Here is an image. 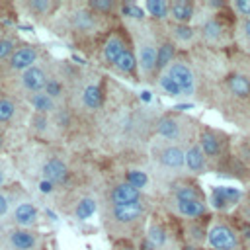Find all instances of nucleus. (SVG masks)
<instances>
[{
  "mask_svg": "<svg viewBox=\"0 0 250 250\" xmlns=\"http://www.w3.org/2000/svg\"><path fill=\"white\" fill-rule=\"evenodd\" d=\"M125 182H127V184H131L133 188L141 189V188H145V186H146L148 176H146L143 170H129V172L125 174Z\"/></svg>",
  "mask_w": 250,
  "mask_h": 250,
  "instance_id": "obj_33",
  "label": "nucleus"
},
{
  "mask_svg": "<svg viewBox=\"0 0 250 250\" xmlns=\"http://www.w3.org/2000/svg\"><path fill=\"white\" fill-rule=\"evenodd\" d=\"M188 123H189V121H188L186 117L164 115V117H160L158 123H156V133H158L162 139H166V141H170V143H174V145H180V141H184V139L189 137V125H188Z\"/></svg>",
  "mask_w": 250,
  "mask_h": 250,
  "instance_id": "obj_6",
  "label": "nucleus"
},
{
  "mask_svg": "<svg viewBox=\"0 0 250 250\" xmlns=\"http://www.w3.org/2000/svg\"><path fill=\"white\" fill-rule=\"evenodd\" d=\"M16 51V41L12 37H2L0 39V61L4 59H10Z\"/></svg>",
  "mask_w": 250,
  "mask_h": 250,
  "instance_id": "obj_37",
  "label": "nucleus"
},
{
  "mask_svg": "<svg viewBox=\"0 0 250 250\" xmlns=\"http://www.w3.org/2000/svg\"><path fill=\"white\" fill-rule=\"evenodd\" d=\"M184 250H195V248H191V246H188V248H184Z\"/></svg>",
  "mask_w": 250,
  "mask_h": 250,
  "instance_id": "obj_45",
  "label": "nucleus"
},
{
  "mask_svg": "<svg viewBox=\"0 0 250 250\" xmlns=\"http://www.w3.org/2000/svg\"><path fill=\"white\" fill-rule=\"evenodd\" d=\"M125 49H127V47H125L123 39L117 37V35H113V37H109V39L105 41V47H104V59H105L109 64H115L117 59L123 55Z\"/></svg>",
  "mask_w": 250,
  "mask_h": 250,
  "instance_id": "obj_21",
  "label": "nucleus"
},
{
  "mask_svg": "<svg viewBox=\"0 0 250 250\" xmlns=\"http://www.w3.org/2000/svg\"><path fill=\"white\" fill-rule=\"evenodd\" d=\"M234 27L236 21H227L223 12H211L197 27V37L213 49H223L227 45H234Z\"/></svg>",
  "mask_w": 250,
  "mask_h": 250,
  "instance_id": "obj_2",
  "label": "nucleus"
},
{
  "mask_svg": "<svg viewBox=\"0 0 250 250\" xmlns=\"http://www.w3.org/2000/svg\"><path fill=\"white\" fill-rule=\"evenodd\" d=\"M43 92H45L49 98L55 100V98H59V96L62 94V84H61L57 78H49V80H47V86H45Z\"/></svg>",
  "mask_w": 250,
  "mask_h": 250,
  "instance_id": "obj_40",
  "label": "nucleus"
},
{
  "mask_svg": "<svg viewBox=\"0 0 250 250\" xmlns=\"http://www.w3.org/2000/svg\"><path fill=\"white\" fill-rule=\"evenodd\" d=\"M182 90V96H193L197 92V74L193 70V66L184 61V59H176L166 70H164ZM162 74V72H160Z\"/></svg>",
  "mask_w": 250,
  "mask_h": 250,
  "instance_id": "obj_4",
  "label": "nucleus"
},
{
  "mask_svg": "<svg viewBox=\"0 0 250 250\" xmlns=\"http://www.w3.org/2000/svg\"><path fill=\"white\" fill-rule=\"evenodd\" d=\"M29 104H31V107H33L37 113H43V115H47L49 111L55 109V100L49 98L45 92H35V94H31V96H29Z\"/></svg>",
  "mask_w": 250,
  "mask_h": 250,
  "instance_id": "obj_23",
  "label": "nucleus"
},
{
  "mask_svg": "<svg viewBox=\"0 0 250 250\" xmlns=\"http://www.w3.org/2000/svg\"><path fill=\"white\" fill-rule=\"evenodd\" d=\"M88 8L96 14V12H100V14H107V12H111L113 8H115V2L113 0H90L88 2Z\"/></svg>",
  "mask_w": 250,
  "mask_h": 250,
  "instance_id": "obj_35",
  "label": "nucleus"
},
{
  "mask_svg": "<svg viewBox=\"0 0 250 250\" xmlns=\"http://www.w3.org/2000/svg\"><path fill=\"white\" fill-rule=\"evenodd\" d=\"M82 102L86 107L90 109H98L104 102V94H102V88L98 84H90L84 88V94H82Z\"/></svg>",
  "mask_w": 250,
  "mask_h": 250,
  "instance_id": "obj_24",
  "label": "nucleus"
},
{
  "mask_svg": "<svg viewBox=\"0 0 250 250\" xmlns=\"http://www.w3.org/2000/svg\"><path fill=\"white\" fill-rule=\"evenodd\" d=\"M246 191L238 189V188H229V186H215L207 197L209 207H213L219 213H229V211H236L238 205L242 203Z\"/></svg>",
  "mask_w": 250,
  "mask_h": 250,
  "instance_id": "obj_5",
  "label": "nucleus"
},
{
  "mask_svg": "<svg viewBox=\"0 0 250 250\" xmlns=\"http://www.w3.org/2000/svg\"><path fill=\"white\" fill-rule=\"evenodd\" d=\"M234 47L250 57V18L248 20H236V27H234Z\"/></svg>",
  "mask_w": 250,
  "mask_h": 250,
  "instance_id": "obj_18",
  "label": "nucleus"
},
{
  "mask_svg": "<svg viewBox=\"0 0 250 250\" xmlns=\"http://www.w3.org/2000/svg\"><path fill=\"white\" fill-rule=\"evenodd\" d=\"M8 240H10V246L14 250H31L37 244L35 232L27 230V229H16V230H12L10 236H8Z\"/></svg>",
  "mask_w": 250,
  "mask_h": 250,
  "instance_id": "obj_17",
  "label": "nucleus"
},
{
  "mask_svg": "<svg viewBox=\"0 0 250 250\" xmlns=\"http://www.w3.org/2000/svg\"><path fill=\"white\" fill-rule=\"evenodd\" d=\"M137 66H139V62H137V57H135V53L131 49H125L123 55L115 62V68L119 72H125V74H133L137 70Z\"/></svg>",
  "mask_w": 250,
  "mask_h": 250,
  "instance_id": "obj_25",
  "label": "nucleus"
},
{
  "mask_svg": "<svg viewBox=\"0 0 250 250\" xmlns=\"http://www.w3.org/2000/svg\"><path fill=\"white\" fill-rule=\"evenodd\" d=\"M96 211V201L92 199V197H84L78 205H76V211H74V215H76V219H80V221H84V219H88L92 213Z\"/></svg>",
  "mask_w": 250,
  "mask_h": 250,
  "instance_id": "obj_32",
  "label": "nucleus"
},
{
  "mask_svg": "<svg viewBox=\"0 0 250 250\" xmlns=\"http://www.w3.org/2000/svg\"><path fill=\"white\" fill-rule=\"evenodd\" d=\"M6 211H8V199L0 193V217H2V215H6Z\"/></svg>",
  "mask_w": 250,
  "mask_h": 250,
  "instance_id": "obj_43",
  "label": "nucleus"
},
{
  "mask_svg": "<svg viewBox=\"0 0 250 250\" xmlns=\"http://www.w3.org/2000/svg\"><path fill=\"white\" fill-rule=\"evenodd\" d=\"M146 12L156 18V20H166L170 18V2H164V0H146L145 4Z\"/></svg>",
  "mask_w": 250,
  "mask_h": 250,
  "instance_id": "obj_26",
  "label": "nucleus"
},
{
  "mask_svg": "<svg viewBox=\"0 0 250 250\" xmlns=\"http://www.w3.org/2000/svg\"><path fill=\"white\" fill-rule=\"evenodd\" d=\"M146 213L145 203H131V205H111V219L119 225H131L139 221Z\"/></svg>",
  "mask_w": 250,
  "mask_h": 250,
  "instance_id": "obj_9",
  "label": "nucleus"
},
{
  "mask_svg": "<svg viewBox=\"0 0 250 250\" xmlns=\"http://www.w3.org/2000/svg\"><path fill=\"white\" fill-rule=\"evenodd\" d=\"M172 199L174 201H207L205 193L197 184L191 182H182L172 189Z\"/></svg>",
  "mask_w": 250,
  "mask_h": 250,
  "instance_id": "obj_15",
  "label": "nucleus"
},
{
  "mask_svg": "<svg viewBox=\"0 0 250 250\" xmlns=\"http://www.w3.org/2000/svg\"><path fill=\"white\" fill-rule=\"evenodd\" d=\"M31 125H33V129H37V131H45L47 125H49V119H47V115H43V113H35L33 119H31Z\"/></svg>",
  "mask_w": 250,
  "mask_h": 250,
  "instance_id": "obj_41",
  "label": "nucleus"
},
{
  "mask_svg": "<svg viewBox=\"0 0 250 250\" xmlns=\"http://www.w3.org/2000/svg\"><path fill=\"white\" fill-rule=\"evenodd\" d=\"M53 186H55V184H51V182H47V180H41V182H39V189H41L43 193H51V191H53Z\"/></svg>",
  "mask_w": 250,
  "mask_h": 250,
  "instance_id": "obj_42",
  "label": "nucleus"
},
{
  "mask_svg": "<svg viewBox=\"0 0 250 250\" xmlns=\"http://www.w3.org/2000/svg\"><path fill=\"white\" fill-rule=\"evenodd\" d=\"M72 21H74V25H76L78 29H92V27L96 25V16H94V12H90V10H78V12L74 14Z\"/></svg>",
  "mask_w": 250,
  "mask_h": 250,
  "instance_id": "obj_28",
  "label": "nucleus"
},
{
  "mask_svg": "<svg viewBox=\"0 0 250 250\" xmlns=\"http://www.w3.org/2000/svg\"><path fill=\"white\" fill-rule=\"evenodd\" d=\"M27 8L35 14H47L53 8V2L51 0H31V2H27Z\"/></svg>",
  "mask_w": 250,
  "mask_h": 250,
  "instance_id": "obj_39",
  "label": "nucleus"
},
{
  "mask_svg": "<svg viewBox=\"0 0 250 250\" xmlns=\"http://www.w3.org/2000/svg\"><path fill=\"white\" fill-rule=\"evenodd\" d=\"M47 74H45V70L43 68H39V66H31V68H27L23 74H21V86L25 88V90H29V92H43L45 90V86H47Z\"/></svg>",
  "mask_w": 250,
  "mask_h": 250,
  "instance_id": "obj_14",
  "label": "nucleus"
},
{
  "mask_svg": "<svg viewBox=\"0 0 250 250\" xmlns=\"http://www.w3.org/2000/svg\"><path fill=\"white\" fill-rule=\"evenodd\" d=\"M35 61H37V49L35 47H20L8 59L12 70H23V72L27 68L35 66Z\"/></svg>",
  "mask_w": 250,
  "mask_h": 250,
  "instance_id": "obj_12",
  "label": "nucleus"
},
{
  "mask_svg": "<svg viewBox=\"0 0 250 250\" xmlns=\"http://www.w3.org/2000/svg\"><path fill=\"white\" fill-rule=\"evenodd\" d=\"M188 240H189L191 244H201L203 240L207 242V229H205L203 225L191 221L189 227H188Z\"/></svg>",
  "mask_w": 250,
  "mask_h": 250,
  "instance_id": "obj_29",
  "label": "nucleus"
},
{
  "mask_svg": "<svg viewBox=\"0 0 250 250\" xmlns=\"http://www.w3.org/2000/svg\"><path fill=\"white\" fill-rule=\"evenodd\" d=\"M176 61V43L174 41H162L158 45V61H156V72H164L172 62Z\"/></svg>",
  "mask_w": 250,
  "mask_h": 250,
  "instance_id": "obj_19",
  "label": "nucleus"
},
{
  "mask_svg": "<svg viewBox=\"0 0 250 250\" xmlns=\"http://www.w3.org/2000/svg\"><path fill=\"white\" fill-rule=\"evenodd\" d=\"M4 182H6V176H4V172H2V170H0V186H2V184H4Z\"/></svg>",
  "mask_w": 250,
  "mask_h": 250,
  "instance_id": "obj_44",
  "label": "nucleus"
},
{
  "mask_svg": "<svg viewBox=\"0 0 250 250\" xmlns=\"http://www.w3.org/2000/svg\"><path fill=\"white\" fill-rule=\"evenodd\" d=\"M123 250H135V248H123Z\"/></svg>",
  "mask_w": 250,
  "mask_h": 250,
  "instance_id": "obj_46",
  "label": "nucleus"
},
{
  "mask_svg": "<svg viewBox=\"0 0 250 250\" xmlns=\"http://www.w3.org/2000/svg\"><path fill=\"white\" fill-rule=\"evenodd\" d=\"M156 61H158V47L152 39H141L137 47V62L141 66V72L145 76H152L156 72Z\"/></svg>",
  "mask_w": 250,
  "mask_h": 250,
  "instance_id": "obj_8",
  "label": "nucleus"
},
{
  "mask_svg": "<svg viewBox=\"0 0 250 250\" xmlns=\"http://www.w3.org/2000/svg\"><path fill=\"white\" fill-rule=\"evenodd\" d=\"M186 168L191 172V174H203L207 172L211 166H209V160L207 156L203 154L201 146L197 141H191L186 148Z\"/></svg>",
  "mask_w": 250,
  "mask_h": 250,
  "instance_id": "obj_10",
  "label": "nucleus"
},
{
  "mask_svg": "<svg viewBox=\"0 0 250 250\" xmlns=\"http://www.w3.org/2000/svg\"><path fill=\"white\" fill-rule=\"evenodd\" d=\"M197 143L203 150V154L209 160V166L213 168H227L232 160V143L230 137L219 129L201 127L197 131Z\"/></svg>",
  "mask_w": 250,
  "mask_h": 250,
  "instance_id": "obj_1",
  "label": "nucleus"
},
{
  "mask_svg": "<svg viewBox=\"0 0 250 250\" xmlns=\"http://www.w3.org/2000/svg\"><path fill=\"white\" fill-rule=\"evenodd\" d=\"M158 86H160V90H162L166 96H170V98H180V96H182L180 86H178L166 72L158 74Z\"/></svg>",
  "mask_w": 250,
  "mask_h": 250,
  "instance_id": "obj_27",
  "label": "nucleus"
},
{
  "mask_svg": "<svg viewBox=\"0 0 250 250\" xmlns=\"http://www.w3.org/2000/svg\"><path fill=\"white\" fill-rule=\"evenodd\" d=\"M121 14H123V16H127V18H133V20H143V18H145L143 8H141V6H137V4H133V2L123 4V6H121Z\"/></svg>",
  "mask_w": 250,
  "mask_h": 250,
  "instance_id": "obj_36",
  "label": "nucleus"
},
{
  "mask_svg": "<svg viewBox=\"0 0 250 250\" xmlns=\"http://www.w3.org/2000/svg\"><path fill=\"white\" fill-rule=\"evenodd\" d=\"M14 219L20 227H29L37 221V207L33 203H20L14 211Z\"/></svg>",
  "mask_w": 250,
  "mask_h": 250,
  "instance_id": "obj_20",
  "label": "nucleus"
},
{
  "mask_svg": "<svg viewBox=\"0 0 250 250\" xmlns=\"http://www.w3.org/2000/svg\"><path fill=\"white\" fill-rule=\"evenodd\" d=\"M66 164L61 160V158H49L45 164H43V180L51 182V184H61L66 180Z\"/></svg>",
  "mask_w": 250,
  "mask_h": 250,
  "instance_id": "obj_16",
  "label": "nucleus"
},
{
  "mask_svg": "<svg viewBox=\"0 0 250 250\" xmlns=\"http://www.w3.org/2000/svg\"><path fill=\"white\" fill-rule=\"evenodd\" d=\"M229 8L236 20H248L250 18V0H232V2H229Z\"/></svg>",
  "mask_w": 250,
  "mask_h": 250,
  "instance_id": "obj_31",
  "label": "nucleus"
},
{
  "mask_svg": "<svg viewBox=\"0 0 250 250\" xmlns=\"http://www.w3.org/2000/svg\"><path fill=\"white\" fill-rule=\"evenodd\" d=\"M156 158L160 162L162 168L166 170H182L186 168V148H182L180 145H174V143H168L164 146H160L156 150Z\"/></svg>",
  "mask_w": 250,
  "mask_h": 250,
  "instance_id": "obj_7",
  "label": "nucleus"
},
{
  "mask_svg": "<svg viewBox=\"0 0 250 250\" xmlns=\"http://www.w3.org/2000/svg\"><path fill=\"white\" fill-rule=\"evenodd\" d=\"M166 240H168V234H166V230H164L162 225H152L148 229V242L154 248H162L166 244Z\"/></svg>",
  "mask_w": 250,
  "mask_h": 250,
  "instance_id": "obj_30",
  "label": "nucleus"
},
{
  "mask_svg": "<svg viewBox=\"0 0 250 250\" xmlns=\"http://www.w3.org/2000/svg\"><path fill=\"white\" fill-rule=\"evenodd\" d=\"M170 29H172V37H174V43H182V45H188V43H193V41L197 39V27H193V25L174 23Z\"/></svg>",
  "mask_w": 250,
  "mask_h": 250,
  "instance_id": "obj_22",
  "label": "nucleus"
},
{
  "mask_svg": "<svg viewBox=\"0 0 250 250\" xmlns=\"http://www.w3.org/2000/svg\"><path fill=\"white\" fill-rule=\"evenodd\" d=\"M207 244L211 250H246L236 223L232 225L223 217H217L207 227Z\"/></svg>",
  "mask_w": 250,
  "mask_h": 250,
  "instance_id": "obj_3",
  "label": "nucleus"
},
{
  "mask_svg": "<svg viewBox=\"0 0 250 250\" xmlns=\"http://www.w3.org/2000/svg\"><path fill=\"white\" fill-rule=\"evenodd\" d=\"M236 217H238V221L250 223V193H248V191H246L242 203H240L238 209H236Z\"/></svg>",
  "mask_w": 250,
  "mask_h": 250,
  "instance_id": "obj_38",
  "label": "nucleus"
},
{
  "mask_svg": "<svg viewBox=\"0 0 250 250\" xmlns=\"http://www.w3.org/2000/svg\"><path fill=\"white\" fill-rule=\"evenodd\" d=\"M14 113H16V104L8 98H0V123L10 121Z\"/></svg>",
  "mask_w": 250,
  "mask_h": 250,
  "instance_id": "obj_34",
  "label": "nucleus"
},
{
  "mask_svg": "<svg viewBox=\"0 0 250 250\" xmlns=\"http://www.w3.org/2000/svg\"><path fill=\"white\" fill-rule=\"evenodd\" d=\"M109 201L111 205H131V203H139L141 201V189L133 188L127 182L117 184L111 193H109Z\"/></svg>",
  "mask_w": 250,
  "mask_h": 250,
  "instance_id": "obj_11",
  "label": "nucleus"
},
{
  "mask_svg": "<svg viewBox=\"0 0 250 250\" xmlns=\"http://www.w3.org/2000/svg\"><path fill=\"white\" fill-rule=\"evenodd\" d=\"M170 18L174 23L189 25V21L195 18V4L189 0H174L170 2Z\"/></svg>",
  "mask_w": 250,
  "mask_h": 250,
  "instance_id": "obj_13",
  "label": "nucleus"
}]
</instances>
